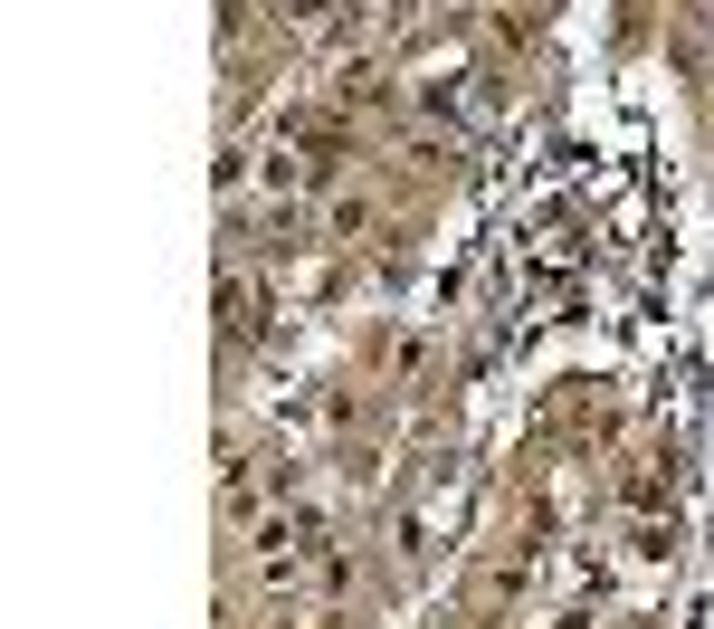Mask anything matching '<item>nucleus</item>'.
Returning <instances> with one entry per match:
<instances>
[{
	"instance_id": "1",
	"label": "nucleus",
	"mask_w": 714,
	"mask_h": 629,
	"mask_svg": "<svg viewBox=\"0 0 714 629\" xmlns=\"http://www.w3.org/2000/svg\"><path fill=\"white\" fill-rule=\"evenodd\" d=\"M219 305H229V334H257V287H249V277H229Z\"/></svg>"
}]
</instances>
